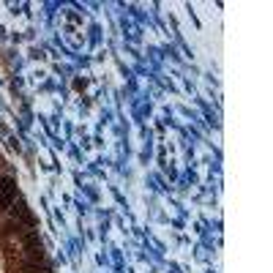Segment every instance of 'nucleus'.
Returning <instances> with one entry per match:
<instances>
[{"label": "nucleus", "instance_id": "nucleus-1", "mask_svg": "<svg viewBox=\"0 0 273 273\" xmlns=\"http://www.w3.org/2000/svg\"><path fill=\"white\" fill-rule=\"evenodd\" d=\"M22 246H25V257L27 260H44V246H41V238H38L36 232H25Z\"/></svg>", "mask_w": 273, "mask_h": 273}, {"label": "nucleus", "instance_id": "nucleus-2", "mask_svg": "<svg viewBox=\"0 0 273 273\" xmlns=\"http://www.w3.org/2000/svg\"><path fill=\"white\" fill-rule=\"evenodd\" d=\"M16 197V183L14 178H0V211H8Z\"/></svg>", "mask_w": 273, "mask_h": 273}, {"label": "nucleus", "instance_id": "nucleus-3", "mask_svg": "<svg viewBox=\"0 0 273 273\" xmlns=\"http://www.w3.org/2000/svg\"><path fill=\"white\" fill-rule=\"evenodd\" d=\"M22 271L25 273H49V263L46 260H25Z\"/></svg>", "mask_w": 273, "mask_h": 273}, {"label": "nucleus", "instance_id": "nucleus-4", "mask_svg": "<svg viewBox=\"0 0 273 273\" xmlns=\"http://www.w3.org/2000/svg\"><path fill=\"white\" fill-rule=\"evenodd\" d=\"M14 216H19L22 222L27 224V227H33V224H36V219H33V213L27 211V205H25V202H22V200L16 202V208H14Z\"/></svg>", "mask_w": 273, "mask_h": 273}]
</instances>
